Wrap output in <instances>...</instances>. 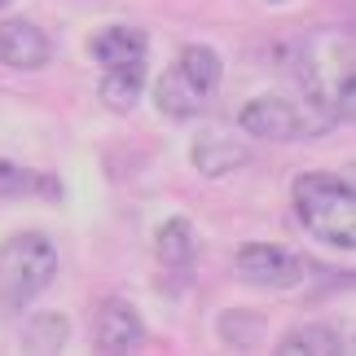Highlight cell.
Wrapping results in <instances>:
<instances>
[{"label": "cell", "instance_id": "15", "mask_svg": "<svg viewBox=\"0 0 356 356\" xmlns=\"http://www.w3.org/2000/svg\"><path fill=\"white\" fill-rule=\"evenodd\" d=\"M66 334H71V325H66L58 312H40V317H31V325L22 330V348L26 352H58L66 343Z\"/></svg>", "mask_w": 356, "mask_h": 356}, {"label": "cell", "instance_id": "3", "mask_svg": "<svg viewBox=\"0 0 356 356\" xmlns=\"http://www.w3.org/2000/svg\"><path fill=\"white\" fill-rule=\"evenodd\" d=\"M225 62L211 44H185L168 71L154 84V106L168 119H194L211 106V97L220 92Z\"/></svg>", "mask_w": 356, "mask_h": 356}, {"label": "cell", "instance_id": "5", "mask_svg": "<svg viewBox=\"0 0 356 356\" xmlns=\"http://www.w3.org/2000/svg\"><path fill=\"white\" fill-rule=\"evenodd\" d=\"M238 128L259 141H304V136H321L334 128L321 111H312L308 102L282 97V92H259L238 111Z\"/></svg>", "mask_w": 356, "mask_h": 356}, {"label": "cell", "instance_id": "2", "mask_svg": "<svg viewBox=\"0 0 356 356\" xmlns=\"http://www.w3.org/2000/svg\"><path fill=\"white\" fill-rule=\"evenodd\" d=\"M295 216L317 242L334 246V251H352L356 246V189L352 181L334 172H304L295 176L291 189Z\"/></svg>", "mask_w": 356, "mask_h": 356}, {"label": "cell", "instance_id": "8", "mask_svg": "<svg viewBox=\"0 0 356 356\" xmlns=\"http://www.w3.org/2000/svg\"><path fill=\"white\" fill-rule=\"evenodd\" d=\"M53 58V40L31 18H5L0 22V62L13 71H40Z\"/></svg>", "mask_w": 356, "mask_h": 356}, {"label": "cell", "instance_id": "17", "mask_svg": "<svg viewBox=\"0 0 356 356\" xmlns=\"http://www.w3.org/2000/svg\"><path fill=\"white\" fill-rule=\"evenodd\" d=\"M5 5H13V0H0V9H5Z\"/></svg>", "mask_w": 356, "mask_h": 356}, {"label": "cell", "instance_id": "16", "mask_svg": "<svg viewBox=\"0 0 356 356\" xmlns=\"http://www.w3.org/2000/svg\"><path fill=\"white\" fill-rule=\"evenodd\" d=\"M35 189H53L44 176H35L31 168H18V163L0 159V198H26Z\"/></svg>", "mask_w": 356, "mask_h": 356}, {"label": "cell", "instance_id": "9", "mask_svg": "<svg viewBox=\"0 0 356 356\" xmlns=\"http://www.w3.org/2000/svg\"><path fill=\"white\" fill-rule=\"evenodd\" d=\"M88 53L97 58L102 66H128V62H145L149 53V35L132 22H111L102 26L97 35L88 40Z\"/></svg>", "mask_w": 356, "mask_h": 356}, {"label": "cell", "instance_id": "7", "mask_svg": "<svg viewBox=\"0 0 356 356\" xmlns=\"http://www.w3.org/2000/svg\"><path fill=\"white\" fill-rule=\"evenodd\" d=\"M145 343V321L128 299H106L92 317V348L106 356H128Z\"/></svg>", "mask_w": 356, "mask_h": 356}, {"label": "cell", "instance_id": "13", "mask_svg": "<svg viewBox=\"0 0 356 356\" xmlns=\"http://www.w3.org/2000/svg\"><path fill=\"white\" fill-rule=\"evenodd\" d=\"M348 343H343V334L339 330H330V325H295L291 334H282V343H277V352H286V356H339Z\"/></svg>", "mask_w": 356, "mask_h": 356}, {"label": "cell", "instance_id": "1", "mask_svg": "<svg viewBox=\"0 0 356 356\" xmlns=\"http://www.w3.org/2000/svg\"><path fill=\"white\" fill-rule=\"evenodd\" d=\"M299 88L312 111H321L330 123L352 119V97H356V75H352V31H317L299 44Z\"/></svg>", "mask_w": 356, "mask_h": 356}, {"label": "cell", "instance_id": "4", "mask_svg": "<svg viewBox=\"0 0 356 356\" xmlns=\"http://www.w3.org/2000/svg\"><path fill=\"white\" fill-rule=\"evenodd\" d=\"M58 277V246L44 234H13L0 246V308L22 312Z\"/></svg>", "mask_w": 356, "mask_h": 356}, {"label": "cell", "instance_id": "6", "mask_svg": "<svg viewBox=\"0 0 356 356\" xmlns=\"http://www.w3.org/2000/svg\"><path fill=\"white\" fill-rule=\"evenodd\" d=\"M234 268L242 282L264 286V291H291L304 282V259L277 242H246L234 255Z\"/></svg>", "mask_w": 356, "mask_h": 356}, {"label": "cell", "instance_id": "11", "mask_svg": "<svg viewBox=\"0 0 356 356\" xmlns=\"http://www.w3.org/2000/svg\"><path fill=\"white\" fill-rule=\"evenodd\" d=\"M246 159H251L246 145L229 132H202L194 141V168L202 176H229V172H238Z\"/></svg>", "mask_w": 356, "mask_h": 356}, {"label": "cell", "instance_id": "14", "mask_svg": "<svg viewBox=\"0 0 356 356\" xmlns=\"http://www.w3.org/2000/svg\"><path fill=\"white\" fill-rule=\"evenodd\" d=\"M216 330H220V339L229 348H259L264 343V317H259V312H246V308L220 312Z\"/></svg>", "mask_w": 356, "mask_h": 356}, {"label": "cell", "instance_id": "12", "mask_svg": "<svg viewBox=\"0 0 356 356\" xmlns=\"http://www.w3.org/2000/svg\"><path fill=\"white\" fill-rule=\"evenodd\" d=\"M198 251V238H194V225L181 220V216H172V220H163L154 229V255H159V264H168V268H185L189 259H194Z\"/></svg>", "mask_w": 356, "mask_h": 356}, {"label": "cell", "instance_id": "10", "mask_svg": "<svg viewBox=\"0 0 356 356\" xmlns=\"http://www.w3.org/2000/svg\"><path fill=\"white\" fill-rule=\"evenodd\" d=\"M145 92V62H128V66H102V84H97V97L106 111L115 115H128L136 111Z\"/></svg>", "mask_w": 356, "mask_h": 356}]
</instances>
